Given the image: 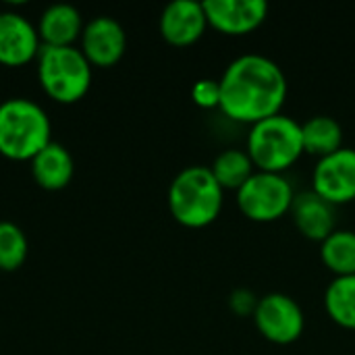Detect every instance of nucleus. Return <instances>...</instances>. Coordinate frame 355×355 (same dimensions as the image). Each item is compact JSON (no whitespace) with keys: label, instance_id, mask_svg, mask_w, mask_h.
<instances>
[{"label":"nucleus","instance_id":"nucleus-1","mask_svg":"<svg viewBox=\"0 0 355 355\" xmlns=\"http://www.w3.org/2000/svg\"><path fill=\"white\" fill-rule=\"evenodd\" d=\"M218 85V108L229 119L250 125L279 114L289 92L283 69L264 54H241L231 60Z\"/></svg>","mask_w":355,"mask_h":355},{"label":"nucleus","instance_id":"nucleus-2","mask_svg":"<svg viewBox=\"0 0 355 355\" xmlns=\"http://www.w3.org/2000/svg\"><path fill=\"white\" fill-rule=\"evenodd\" d=\"M52 141V123L46 110L29 98L0 102V156L31 162Z\"/></svg>","mask_w":355,"mask_h":355},{"label":"nucleus","instance_id":"nucleus-3","mask_svg":"<svg viewBox=\"0 0 355 355\" xmlns=\"http://www.w3.org/2000/svg\"><path fill=\"white\" fill-rule=\"evenodd\" d=\"M225 202V189L216 183L212 171L202 164L185 166L168 187V210L173 218L189 229L212 225Z\"/></svg>","mask_w":355,"mask_h":355},{"label":"nucleus","instance_id":"nucleus-4","mask_svg":"<svg viewBox=\"0 0 355 355\" xmlns=\"http://www.w3.org/2000/svg\"><path fill=\"white\" fill-rule=\"evenodd\" d=\"M256 171L283 175L304 154L302 123L279 112L252 125L248 133V148Z\"/></svg>","mask_w":355,"mask_h":355},{"label":"nucleus","instance_id":"nucleus-5","mask_svg":"<svg viewBox=\"0 0 355 355\" xmlns=\"http://www.w3.org/2000/svg\"><path fill=\"white\" fill-rule=\"evenodd\" d=\"M94 67L77 46H42L37 56V81L42 92L56 104H77L92 87Z\"/></svg>","mask_w":355,"mask_h":355},{"label":"nucleus","instance_id":"nucleus-6","mask_svg":"<svg viewBox=\"0 0 355 355\" xmlns=\"http://www.w3.org/2000/svg\"><path fill=\"white\" fill-rule=\"evenodd\" d=\"M295 193L291 183L279 173L256 171L239 189L237 206L250 220L272 223L285 216L293 206Z\"/></svg>","mask_w":355,"mask_h":355},{"label":"nucleus","instance_id":"nucleus-7","mask_svg":"<svg viewBox=\"0 0 355 355\" xmlns=\"http://www.w3.org/2000/svg\"><path fill=\"white\" fill-rule=\"evenodd\" d=\"M252 318L262 337L277 345L295 343L306 329L302 306L287 293L262 295Z\"/></svg>","mask_w":355,"mask_h":355},{"label":"nucleus","instance_id":"nucleus-8","mask_svg":"<svg viewBox=\"0 0 355 355\" xmlns=\"http://www.w3.org/2000/svg\"><path fill=\"white\" fill-rule=\"evenodd\" d=\"M312 191L333 206L355 202V150L341 148L318 158L312 173Z\"/></svg>","mask_w":355,"mask_h":355},{"label":"nucleus","instance_id":"nucleus-9","mask_svg":"<svg viewBox=\"0 0 355 355\" xmlns=\"http://www.w3.org/2000/svg\"><path fill=\"white\" fill-rule=\"evenodd\" d=\"M79 42V50L87 62L98 69L114 67L127 50V33L123 25L108 15H100L87 21Z\"/></svg>","mask_w":355,"mask_h":355},{"label":"nucleus","instance_id":"nucleus-10","mask_svg":"<svg viewBox=\"0 0 355 355\" xmlns=\"http://www.w3.org/2000/svg\"><path fill=\"white\" fill-rule=\"evenodd\" d=\"M42 42L37 27L21 12L0 10V64L19 69L37 60Z\"/></svg>","mask_w":355,"mask_h":355},{"label":"nucleus","instance_id":"nucleus-11","mask_svg":"<svg viewBox=\"0 0 355 355\" xmlns=\"http://www.w3.org/2000/svg\"><path fill=\"white\" fill-rule=\"evenodd\" d=\"M204 10L210 27L227 35H243L264 23L268 4L264 0H206Z\"/></svg>","mask_w":355,"mask_h":355},{"label":"nucleus","instance_id":"nucleus-12","mask_svg":"<svg viewBox=\"0 0 355 355\" xmlns=\"http://www.w3.org/2000/svg\"><path fill=\"white\" fill-rule=\"evenodd\" d=\"M208 27L204 2L198 0H175L164 6L160 15V33L171 46L196 44Z\"/></svg>","mask_w":355,"mask_h":355},{"label":"nucleus","instance_id":"nucleus-13","mask_svg":"<svg viewBox=\"0 0 355 355\" xmlns=\"http://www.w3.org/2000/svg\"><path fill=\"white\" fill-rule=\"evenodd\" d=\"M291 214L297 231L312 241L322 243L337 229L335 206L320 198L316 191L297 193L291 206Z\"/></svg>","mask_w":355,"mask_h":355},{"label":"nucleus","instance_id":"nucleus-14","mask_svg":"<svg viewBox=\"0 0 355 355\" xmlns=\"http://www.w3.org/2000/svg\"><path fill=\"white\" fill-rule=\"evenodd\" d=\"M37 35L42 46L50 48H69L81 40L83 33V17L71 4H52L48 6L37 21Z\"/></svg>","mask_w":355,"mask_h":355},{"label":"nucleus","instance_id":"nucleus-15","mask_svg":"<svg viewBox=\"0 0 355 355\" xmlns=\"http://www.w3.org/2000/svg\"><path fill=\"white\" fill-rule=\"evenodd\" d=\"M29 164H31L33 181L46 191L64 189L75 173V162L71 152L58 141H50L40 154L33 156Z\"/></svg>","mask_w":355,"mask_h":355},{"label":"nucleus","instance_id":"nucleus-16","mask_svg":"<svg viewBox=\"0 0 355 355\" xmlns=\"http://www.w3.org/2000/svg\"><path fill=\"white\" fill-rule=\"evenodd\" d=\"M302 139L304 152L324 158L343 148V127L329 114H316L302 123Z\"/></svg>","mask_w":355,"mask_h":355},{"label":"nucleus","instance_id":"nucleus-17","mask_svg":"<svg viewBox=\"0 0 355 355\" xmlns=\"http://www.w3.org/2000/svg\"><path fill=\"white\" fill-rule=\"evenodd\" d=\"M324 308L333 322L355 331V275L335 277L324 291Z\"/></svg>","mask_w":355,"mask_h":355},{"label":"nucleus","instance_id":"nucleus-18","mask_svg":"<svg viewBox=\"0 0 355 355\" xmlns=\"http://www.w3.org/2000/svg\"><path fill=\"white\" fill-rule=\"evenodd\" d=\"M320 258L335 277L355 275V231L335 229L320 245Z\"/></svg>","mask_w":355,"mask_h":355},{"label":"nucleus","instance_id":"nucleus-19","mask_svg":"<svg viewBox=\"0 0 355 355\" xmlns=\"http://www.w3.org/2000/svg\"><path fill=\"white\" fill-rule=\"evenodd\" d=\"M210 171L223 189H235V191L256 173L250 154L245 150H237V148H229V150L220 152L214 158Z\"/></svg>","mask_w":355,"mask_h":355},{"label":"nucleus","instance_id":"nucleus-20","mask_svg":"<svg viewBox=\"0 0 355 355\" xmlns=\"http://www.w3.org/2000/svg\"><path fill=\"white\" fill-rule=\"evenodd\" d=\"M29 256V241L23 229L10 220H0V270H19Z\"/></svg>","mask_w":355,"mask_h":355},{"label":"nucleus","instance_id":"nucleus-21","mask_svg":"<svg viewBox=\"0 0 355 355\" xmlns=\"http://www.w3.org/2000/svg\"><path fill=\"white\" fill-rule=\"evenodd\" d=\"M191 98L202 108H214L220 102V85L214 79H200L191 87Z\"/></svg>","mask_w":355,"mask_h":355},{"label":"nucleus","instance_id":"nucleus-22","mask_svg":"<svg viewBox=\"0 0 355 355\" xmlns=\"http://www.w3.org/2000/svg\"><path fill=\"white\" fill-rule=\"evenodd\" d=\"M258 302H260V297H256V293L245 287H239L229 295V308L237 316H254Z\"/></svg>","mask_w":355,"mask_h":355}]
</instances>
